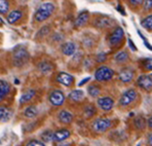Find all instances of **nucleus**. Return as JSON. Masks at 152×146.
Masks as SVG:
<instances>
[{
  "instance_id": "nucleus-1",
  "label": "nucleus",
  "mask_w": 152,
  "mask_h": 146,
  "mask_svg": "<svg viewBox=\"0 0 152 146\" xmlns=\"http://www.w3.org/2000/svg\"><path fill=\"white\" fill-rule=\"evenodd\" d=\"M53 10H55V5L53 3H50V2L42 3L37 10V12H35V20L37 22H44L50 17L51 13L53 12Z\"/></svg>"
},
{
  "instance_id": "nucleus-2",
  "label": "nucleus",
  "mask_w": 152,
  "mask_h": 146,
  "mask_svg": "<svg viewBox=\"0 0 152 146\" xmlns=\"http://www.w3.org/2000/svg\"><path fill=\"white\" fill-rule=\"evenodd\" d=\"M29 55L28 51L25 48H18L13 51L12 54V62L15 66H23L29 61Z\"/></svg>"
},
{
  "instance_id": "nucleus-3",
  "label": "nucleus",
  "mask_w": 152,
  "mask_h": 146,
  "mask_svg": "<svg viewBox=\"0 0 152 146\" xmlns=\"http://www.w3.org/2000/svg\"><path fill=\"white\" fill-rule=\"evenodd\" d=\"M114 75V71L110 69L109 67L102 66L99 69H97L95 73V77L98 81H108Z\"/></svg>"
},
{
  "instance_id": "nucleus-4",
  "label": "nucleus",
  "mask_w": 152,
  "mask_h": 146,
  "mask_svg": "<svg viewBox=\"0 0 152 146\" xmlns=\"http://www.w3.org/2000/svg\"><path fill=\"white\" fill-rule=\"evenodd\" d=\"M137 96H138L137 92H136L134 89L127 90V91H126L124 94H122L121 97H120L119 104L121 105V106H127V105H129L131 103H133L134 101L136 100Z\"/></svg>"
},
{
  "instance_id": "nucleus-5",
  "label": "nucleus",
  "mask_w": 152,
  "mask_h": 146,
  "mask_svg": "<svg viewBox=\"0 0 152 146\" xmlns=\"http://www.w3.org/2000/svg\"><path fill=\"white\" fill-rule=\"evenodd\" d=\"M111 120L108 118H98L93 123V129L98 133H104L110 128Z\"/></svg>"
},
{
  "instance_id": "nucleus-6",
  "label": "nucleus",
  "mask_w": 152,
  "mask_h": 146,
  "mask_svg": "<svg viewBox=\"0 0 152 146\" xmlns=\"http://www.w3.org/2000/svg\"><path fill=\"white\" fill-rule=\"evenodd\" d=\"M124 36V31L121 27H117L113 30V32L109 36V42L111 45H116L122 40Z\"/></svg>"
},
{
  "instance_id": "nucleus-7",
  "label": "nucleus",
  "mask_w": 152,
  "mask_h": 146,
  "mask_svg": "<svg viewBox=\"0 0 152 146\" xmlns=\"http://www.w3.org/2000/svg\"><path fill=\"white\" fill-rule=\"evenodd\" d=\"M50 101L51 104L55 105V106H60V105H62L65 101V96H64L63 92L59 91V90L53 91L50 95Z\"/></svg>"
},
{
  "instance_id": "nucleus-8",
  "label": "nucleus",
  "mask_w": 152,
  "mask_h": 146,
  "mask_svg": "<svg viewBox=\"0 0 152 146\" xmlns=\"http://www.w3.org/2000/svg\"><path fill=\"white\" fill-rule=\"evenodd\" d=\"M138 85L141 89L145 90V91H150L152 87V76L149 75H141L137 80Z\"/></svg>"
},
{
  "instance_id": "nucleus-9",
  "label": "nucleus",
  "mask_w": 152,
  "mask_h": 146,
  "mask_svg": "<svg viewBox=\"0 0 152 146\" xmlns=\"http://www.w3.org/2000/svg\"><path fill=\"white\" fill-rule=\"evenodd\" d=\"M57 81L60 82L61 84L65 85V87H70L73 84V81H74V77L72 75H70L69 73L61 72L58 74Z\"/></svg>"
},
{
  "instance_id": "nucleus-10",
  "label": "nucleus",
  "mask_w": 152,
  "mask_h": 146,
  "mask_svg": "<svg viewBox=\"0 0 152 146\" xmlns=\"http://www.w3.org/2000/svg\"><path fill=\"white\" fill-rule=\"evenodd\" d=\"M98 105L102 110L105 111H109L113 108L114 105V101L110 97H103L98 99Z\"/></svg>"
},
{
  "instance_id": "nucleus-11",
  "label": "nucleus",
  "mask_w": 152,
  "mask_h": 146,
  "mask_svg": "<svg viewBox=\"0 0 152 146\" xmlns=\"http://www.w3.org/2000/svg\"><path fill=\"white\" fill-rule=\"evenodd\" d=\"M69 137H70V132L67 129H61L53 133V140H55L56 142H63V141L67 140Z\"/></svg>"
},
{
  "instance_id": "nucleus-12",
  "label": "nucleus",
  "mask_w": 152,
  "mask_h": 146,
  "mask_svg": "<svg viewBox=\"0 0 152 146\" xmlns=\"http://www.w3.org/2000/svg\"><path fill=\"white\" fill-rule=\"evenodd\" d=\"M134 78V70L131 68H124L119 72V79L122 82H129Z\"/></svg>"
},
{
  "instance_id": "nucleus-13",
  "label": "nucleus",
  "mask_w": 152,
  "mask_h": 146,
  "mask_svg": "<svg viewBox=\"0 0 152 146\" xmlns=\"http://www.w3.org/2000/svg\"><path fill=\"white\" fill-rule=\"evenodd\" d=\"M95 24L99 28H109L114 24V21L109 17H100L96 20Z\"/></svg>"
},
{
  "instance_id": "nucleus-14",
  "label": "nucleus",
  "mask_w": 152,
  "mask_h": 146,
  "mask_svg": "<svg viewBox=\"0 0 152 146\" xmlns=\"http://www.w3.org/2000/svg\"><path fill=\"white\" fill-rule=\"evenodd\" d=\"M22 15H23V12H22L20 10H15L10 12V13H8V15H7L8 24L13 25L15 23H17V22L22 18Z\"/></svg>"
},
{
  "instance_id": "nucleus-15",
  "label": "nucleus",
  "mask_w": 152,
  "mask_h": 146,
  "mask_svg": "<svg viewBox=\"0 0 152 146\" xmlns=\"http://www.w3.org/2000/svg\"><path fill=\"white\" fill-rule=\"evenodd\" d=\"M76 51V45L73 42H66L62 45V51L66 56H72Z\"/></svg>"
},
{
  "instance_id": "nucleus-16",
  "label": "nucleus",
  "mask_w": 152,
  "mask_h": 146,
  "mask_svg": "<svg viewBox=\"0 0 152 146\" xmlns=\"http://www.w3.org/2000/svg\"><path fill=\"white\" fill-rule=\"evenodd\" d=\"M59 120L62 123H70L73 120V115L67 110H62L59 113Z\"/></svg>"
},
{
  "instance_id": "nucleus-17",
  "label": "nucleus",
  "mask_w": 152,
  "mask_h": 146,
  "mask_svg": "<svg viewBox=\"0 0 152 146\" xmlns=\"http://www.w3.org/2000/svg\"><path fill=\"white\" fill-rule=\"evenodd\" d=\"M12 111L7 107H0V122H7L12 117Z\"/></svg>"
},
{
  "instance_id": "nucleus-18",
  "label": "nucleus",
  "mask_w": 152,
  "mask_h": 146,
  "mask_svg": "<svg viewBox=\"0 0 152 146\" xmlns=\"http://www.w3.org/2000/svg\"><path fill=\"white\" fill-rule=\"evenodd\" d=\"M10 85L5 80H0V101L3 100V98L10 93Z\"/></svg>"
},
{
  "instance_id": "nucleus-19",
  "label": "nucleus",
  "mask_w": 152,
  "mask_h": 146,
  "mask_svg": "<svg viewBox=\"0 0 152 146\" xmlns=\"http://www.w3.org/2000/svg\"><path fill=\"white\" fill-rule=\"evenodd\" d=\"M35 96V91L34 90H28L26 93H24L20 98V104H26L29 101H31Z\"/></svg>"
},
{
  "instance_id": "nucleus-20",
  "label": "nucleus",
  "mask_w": 152,
  "mask_h": 146,
  "mask_svg": "<svg viewBox=\"0 0 152 146\" xmlns=\"http://www.w3.org/2000/svg\"><path fill=\"white\" fill-rule=\"evenodd\" d=\"M88 18H89V15L88 12H81L79 15L77 17V19H76L75 21V25L77 27H81L83 26L84 24H86V22L88 21Z\"/></svg>"
},
{
  "instance_id": "nucleus-21",
  "label": "nucleus",
  "mask_w": 152,
  "mask_h": 146,
  "mask_svg": "<svg viewBox=\"0 0 152 146\" xmlns=\"http://www.w3.org/2000/svg\"><path fill=\"white\" fill-rule=\"evenodd\" d=\"M38 68H39V70L43 74H48L53 71V65L46 61H43V62L39 63Z\"/></svg>"
},
{
  "instance_id": "nucleus-22",
  "label": "nucleus",
  "mask_w": 152,
  "mask_h": 146,
  "mask_svg": "<svg viewBox=\"0 0 152 146\" xmlns=\"http://www.w3.org/2000/svg\"><path fill=\"white\" fill-rule=\"evenodd\" d=\"M84 94L81 90H75V91H72L70 94H69V99L72 101H80L82 100Z\"/></svg>"
},
{
  "instance_id": "nucleus-23",
  "label": "nucleus",
  "mask_w": 152,
  "mask_h": 146,
  "mask_svg": "<svg viewBox=\"0 0 152 146\" xmlns=\"http://www.w3.org/2000/svg\"><path fill=\"white\" fill-rule=\"evenodd\" d=\"M24 114H25L26 117L28 118H33L35 117V116L38 114V109L36 106H29L27 107L25 109V111H24Z\"/></svg>"
},
{
  "instance_id": "nucleus-24",
  "label": "nucleus",
  "mask_w": 152,
  "mask_h": 146,
  "mask_svg": "<svg viewBox=\"0 0 152 146\" xmlns=\"http://www.w3.org/2000/svg\"><path fill=\"white\" fill-rule=\"evenodd\" d=\"M141 25H142V27H144L146 30L151 31L152 30V17H151V15H148V17H146L144 20H142Z\"/></svg>"
},
{
  "instance_id": "nucleus-25",
  "label": "nucleus",
  "mask_w": 152,
  "mask_h": 146,
  "mask_svg": "<svg viewBox=\"0 0 152 146\" xmlns=\"http://www.w3.org/2000/svg\"><path fill=\"white\" fill-rule=\"evenodd\" d=\"M129 59V54L126 51H120L115 56V61L118 63H124Z\"/></svg>"
},
{
  "instance_id": "nucleus-26",
  "label": "nucleus",
  "mask_w": 152,
  "mask_h": 146,
  "mask_svg": "<svg viewBox=\"0 0 152 146\" xmlns=\"http://www.w3.org/2000/svg\"><path fill=\"white\" fill-rule=\"evenodd\" d=\"M101 91H100V87L96 84H91V87H88V94L94 98H97L98 96L100 95Z\"/></svg>"
},
{
  "instance_id": "nucleus-27",
  "label": "nucleus",
  "mask_w": 152,
  "mask_h": 146,
  "mask_svg": "<svg viewBox=\"0 0 152 146\" xmlns=\"http://www.w3.org/2000/svg\"><path fill=\"white\" fill-rule=\"evenodd\" d=\"M134 123H135L136 128H137L138 130H143L145 128V120L142 116H139V117L136 118Z\"/></svg>"
},
{
  "instance_id": "nucleus-28",
  "label": "nucleus",
  "mask_w": 152,
  "mask_h": 146,
  "mask_svg": "<svg viewBox=\"0 0 152 146\" xmlns=\"http://www.w3.org/2000/svg\"><path fill=\"white\" fill-rule=\"evenodd\" d=\"M10 8V3L7 0H0V13H6Z\"/></svg>"
},
{
  "instance_id": "nucleus-29",
  "label": "nucleus",
  "mask_w": 152,
  "mask_h": 146,
  "mask_svg": "<svg viewBox=\"0 0 152 146\" xmlns=\"http://www.w3.org/2000/svg\"><path fill=\"white\" fill-rule=\"evenodd\" d=\"M53 133L50 131V130H46L45 132H43L41 135V138L44 142H50V141L53 140Z\"/></svg>"
},
{
  "instance_id": "nucleus-30",
  "label": "nucleus",
  "mask_w": 152,
  "mask_h": 146,
  "mask_svg": "<svg viewBox=\"0 0 152 146\" xmlns=\"http://www.w3.org/2000/svg\"><path fill=\"white\" fill-rule=\"evenodd\" d=\"M84 113H86V117H91L93 115H95V114H96L95 106H93V105H88V106L86 108V111H84Z\"/></svg>"
},
{
  "instance_id": "nucleus-31",
  "label": "nucleus",
  "mask_w": 152,
  "mask_h": 146,
  "mask_svg": "<svg viewBox=\"0 0 152 146\" xmlns=\"http://www.w3.org/2000/svg\"><path fill=\"white\" fill-rule=\"evenodd\" d=\"M144 2V10H150L152 7V0H143Z\"/></svg>"
},
{
  "instance_id": "nucleus-32",
  "label": "nucleus",
  "mask_w": 152,
  "mask_h": 146,
  "mask_svg": "<svg viewBox=\"0 0 152 146\" xmlns=\"http://www.w3.org/2000/svg\"><path fill=\"white\" fill-rule=\"evenodd\" d=\"M27 146H44V143L41 141H37V140H32L27 144Z\"/></svg>"
},
{
  "instance_id": "nucleus-33",
  "label": "nucleus",
  "mask_w": 152,
  "mask_h": 146,
  "mask_svg": "<svg viewBox=\"0 0 152 146\" xmlns=\"http://www.w3.org/2000/svg\"><path fill=\"white\" fill-rule=\"evenodd\" d=\"M151 65H152V60L151 58H149V59H146L144 61V67L146 70H151Z\"/></svg>"
},
{
  "instance_id": "nucleus-34",
  "label": "nucleus",
  "mask_w": 152,
  "mask_h": 146,
  "mask_svg": "<svg viewBox=\"0 0 152 146\" xmlns=\"http://www.w3.org/2000/svg\"><path fill=\"white\" fill-rule=\"evenodd\" d=\"M106 59H107V55L105 53H101V54H99V55L97 56V61L99 63H102V62L106 61Z\"/></svg>"
},
{
  "instance_id": "nucleus-35",
  "label": "nucleus",
  "mask_w": 152,
  "mask_h": 146,
  "mask_svg": "<svg viewBox=\"0 0 152 146\" xmlns=\"http://www.w3.org/2000/svg\"><path fill=\"white\" fill-rule=\"evenodd\" d=\"M129 2H131L133 5H140L143 2V0H129Z\"/></svg>"
},
{
  "instance_id": "nucleus-36",
  "label": "nucleus",
  "mask_w": 152,
  "mask_h": 146,
  "mask_svg": "<svg viewBox=\"0 0 152 146\" xmlns=\"http://www.w3.org/2000/svg\"><path fill=\"white\" fill-rule=\"evenodd\" d=\"M89 79H91V77H88V78H86V79H83V80H82L81 82H79V84H78V85H79V87H81V85H83V84H86V82L88 81V80H89Z\"/></svg>"
},
{
  "instance_id": "nucleus-37",
  "label": "nucleus",
  "mask_w": 152,
  "mask_h": 146,
  "mask_svg": "<svg viewBox=\"0 0 152 146\" xmlns=\"http://www.w3.org/2000/svg\"><path fill=\"white\" fill-rule=\"evenodd\" d=\"M129 45H131V48H133V49H134V51H137V48H136V46L134 45L133 41H132L131 39H129Z\"/></svg>"
},
{
  "instance_id": "nucleus-38",
  "label": "nucleus",
  "mask_w": 152,
  "mask_h": 146,
  "mask_svg": "<svg viewBox=\"0 0 152 146\" xmlns=\"http://www.w3.org/2000/svg\"><path fill=\"white\" fill-rule=\"evenodd\" d=\"M149 128H151V117H149Z\"/></svg>"
},
{
  "instance_id": "nucleus-39",
  "label": "nucleus",
  "mask_w": 152,
  "mask_h": 146,
  "mask_svg": "<svg viewBox=\"0 0 152 146\" xmlns=\"http://www.w3.org/2000/svg\"><path fill=\"white\" fill-rule=\"evenodd\" d=\"M149 144L151 145V134L149 135Z\"/></svg>"
},
{
  "instance_id": "nucleus-40",
  "label": "nucleus",
  "mask_w": 152,
  "mask_h": 146,
  "mask_svg": "<svg viewBox=\"0 0 152 146\" xmlns=\"http://www.w3.org/2000/svg\"><path fill=\"white\" fill-rule=\"evenodd\" d=\"M137 146H141V145H137Z\"/></svg>"
}]
</instances>
